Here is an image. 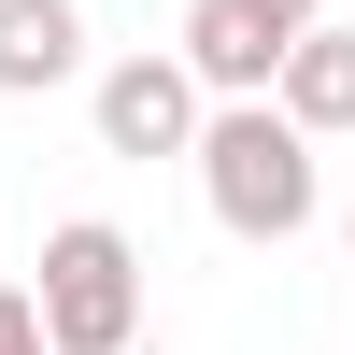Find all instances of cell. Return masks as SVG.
<instances>
[{"mask_svg":"<svg viewBox=\"0 0 355 355\" xmlns=\"http://www.w3.org/2000/svg\"><path fill=\"white\" fill-rule=\"evenodd\" d=\"M199 199H214L227 242H299V227L327 214L313 128L284 100H214V128H199Z\"/></svg>","mask_w":355,"mask_h":355,"instance_id":"obj_1","label":"cell"},{"mask_svg":"<svg viewBox=\"0 0 355 355\" xmlns=\"http://www.w3.org/2000/svg\"><path fill=\"white\" fill-rule=\"evenodd\" d=\"M43 341L57 355H128L142 341V242L114 214H71V227H43Z\"/></svg>","mask_w":355,"mask_h":355,"instance_id":"obj_2","label":"cell"},{"mask_svg":"<svg viewBox=\"0 0 355 355\" xmlns=\"http://www.w3.org/2000/svg\"><path fill=\"white\" fill-rule=\"evenodd\" d=\"M85 114H100V157H199V128H214V85L185 71V43H142V57H114L100 85H85Z\"/></svg>","mask_w":355,"mask_h":355,"instance_id":"obj_3","label":"cell"},{"mask_svg":"<svg viewBox=\"0 0 355 355\" xmlns=\"http://www.w3.org/2000/svg\"><path fill=\"white\" fill-rule=\"evenodd\" d=\"M299 0H185V28H171V43H185V71L214 85V100H270V71H284V43H299Z\"/></svg>","mask_w":355,"mask_h":355,"instance_id":"obj_4","label":"cell"},{"mask_svg":"<svg viewBox=\"0 0 355 355\" xmlns=\"http://www.w3.org/2000/svg\"><path fill=\"white\" fill-rule=\"evenodd\" d=\"M85 71V15L71 0H0V100H43Z\"/></svg>","mask_w":355,"mask_h":355,"instance_id":"obj_5","label":"cell"},{"mask_svg":"<svg viewBox=\"0 0 355 355\" xmlns=\"http://www.w3.org/2000/svg\"><path fill=\"white\" fill-rule=\"evenodd\" d=\"M270 100L299 114L313 142H327V128H355V28H327V15H313L299 43H284V71H270Z\"/></svg>","mask_w":355,"mask_h":355,"instance_id":"obj_6","label":"cell"},{"mask_svg":"<svg viewBox=\"0 0 355 355\" xmlns=\"http://www.w3.org/2000/svg\"><path fill=\"white\" fill-rule=\"evenodd\" d=\"M0 355H57V341H43V299H28V284H0Z\"/></svg>","mask_w":355,"mask_h":355,"instance_id":"obj_7","label":"cell"},{"mask_svg":"<svg viewBox=\"0 0 355 355\" xmlns=\"http://www.w3.org/2000/svg\"><path fill=\"white\" fill-rule=\"evenodd\" d=\"M299 15H327V0H299Z\"/></svg>","mask_w":355,"mask_h":355,"instance_id":"obj_8","label":"cell"},{"mask_svg":"<svg viewBox=\"0 0 355 355\" xmlns=\"http://www.w3.org/2000/svg\"><path fill=\"white\" fill-rule=\"evenodd\" d=\"M128 355H142V341H128Z\"/></svg>","mask_w":355,"mask_h":355,"instance_id":"obj_9","label":"cell"}]
</instances>
